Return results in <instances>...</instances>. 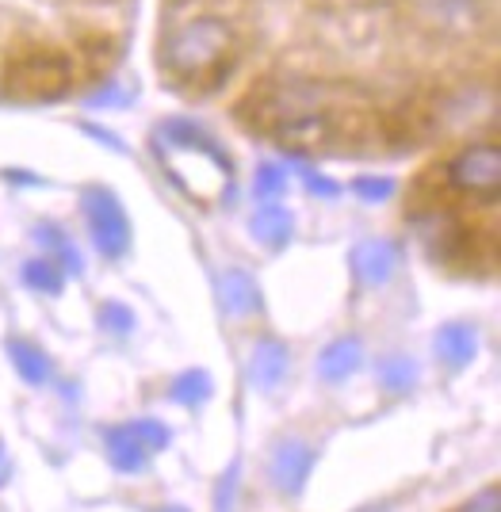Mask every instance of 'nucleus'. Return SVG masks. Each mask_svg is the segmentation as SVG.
<instances>
[{"label": "nucleus", "instance_id": "nucleus-21", "mask_svg": "<svg viewBox=\"0 0 501 512\" xmlns=\"http://www.w3.org/2000/svg\"><path fill=\"white\" fill-rule=\"evenodd\" d=\"M134 436H138V444L146 451H161L169 444V428L157 425V421H134Z\"/></svg>", "mask_w": 501, "mask_h": 512}, {"label": "nucleus", "instance_id": "nucleus-13", "mask_svg": "<svg viewBox=\"0 0 501 512\" xmlns=\"http://www.w3.org/2000/svg\"><path fill=\"white\" fill-rule=\"evenodd\" d=\"M108 451H111V463L119 470H142L146 467V455L150 451L138 444V436H134L131 425H119L108 432Z\"/></svg>", "mask_w": 501, "mask_h": 512}, {"label": "nucleus", "instance_id": "nucleus-27", "mask_svg": "<svg viewBox=\"0 0 501 512\" xmlns=\"http://www.w3.org/2000/svg\"><path fill=\"white\" fill-rule=\"evenodd\" d=\"M165 512H184V509H165Z\"/></svg>", "mask_w": 501, "mask_h": 512}, {"label": "nucleus", "instance_id": "nucleus-23", "mask_svg": "<svg viewBox=\"0 0 501 512\" xmlns=\"http://www.w3.org/2000/svg\"><path fill=\"white\" fill-rule=\"evenodd\" d=\"M456 512H498V486H486L475 501H467V505Z\"/></svg>", "mask_w": 501, "mask_h": 512}, {"label": "nucleus", "instance_id": "nucleus-7", "mask_svg": "<svg viewBox=\"0 0 501 512\" xmlns=\"http://www.w3.org/2000/svg\"><path fill=\"white\" fill-rule=\"evenodd\" d=\"M218 299H222V310L226 314H253V310H261V287L253 283L249 272H241V268H230V272H222L218 279Z\"/></svg>", "mask_w": 501, "mask_h": 512}, {"label": "nucleus", "instance_id": "nucleus-19", "mask_svg": "<svg viewBox=\"0 0 501 512\" xmlns=\"http://www.w3.org/2000/svg\"><path fill=\"white\" fill-rule=\"evenodd\" d=\"M253 188H257V199H264V203H268V199H276V195L287 188V172L280 169V165H261V169H257V184H253Z\"/></svg>", "mask_w": 501, "mask_h": 512}, {"label": "nucleus", "instance_id": "nucleus-6", "mask_svg": "<svg viewBox=\"0 0 501 512\" xmlns=\"http://www.w3.org/2000/svg\"><path fill=\"white\" fill-rule=\"evenodd\" d=\"M398 268V249L391 241H360L352 249V272L368 287H383Z\"/></svg>", "mask_w": 501, "mask_h": 512}, {"label": "nucleus", "instance_id": "nucleus-2", "mask_svg": "<svg viewBox=\"0 0 501 512\" xmlns=\"http://www.w3.org/2000/svg\"><path fill=\"white\" fill-rule=\"evenodd\" d=\"M4 85H8L12 96H23V100H58L73 85V65L58 50L31 46V50H20V54H8Z\"/></svg>", "mask_w": 501, "mask_h": 512}, {"label": "nucleus", "instance_id": "nucleus-9", "mask_svg": "<svg viewBox=\"0 0 501 512\" xmlns=\"http://www.w3.org/2000/svg\"><path fill=\"white\" fill-rule=\"evenodd\" d=\"M249 230H253L257 241L272 245V249H280V245L291 241L295 222H291V211H287V207H280V203H264V207H257V214L249 218Z\"/></svg>", "mask_w": 501, "mask_h": 512}, {"label": "nucleus", "instance_id": "nucleus-24", "mask_svg": "<svg viewBox=\"0 0 501 512\" xmlns=\"http://www.w3.org/2000/svg\"><path fill=\"white\" fill-rule=\"evenodd\" d=\"M303 180H306V188H310L314 195H326V199H333V195H337V184H333V180H326V176H318V172L303 169Z\"/></svg>", "mask_w": 501, "mask_h": 512}, {"label": "nucleus", "instance_id": "nucleus-20", "mask_svg": "<svg viewBox=\"0 0 501 512\" xmlns=\"http://www.w3.org/2000/svg\"><path fill=\"white\" fill-rule=\"evenodd\" d=\"M352 192L360 195L364 203H383V199L394 192V184L387 176H360V180L352 184Z\"/></svg>", "mask_w": 501, "mask_h": 512}, {"label": "nucleus", "instance_id": "nucleus-3", "mask_svg": "<svg viewBox=\"0 0 501 512\" xmlns=\"http://www.w3.org/2000/svg\"><path fill=\"white\" fill-rule=\"evenodd\" d=\"M444 188L467 195V199H486L498 207V184H501V153L498 142H471L444 165Z\"/></svg>", "mask_w": 501, "mask_h": 512}, {"label": "nucleus", "instance_id": "nucleus-25", "mask_svg": "<svg viewBox=\"0 0 501 512\" xmlns=\"http://www.w3.org/2000/svg\"><path fill=\"white\" fill-rule=\"evenodd\" d=\"M234 497V470L222 478V490H218V512H226V501Z\"/></svg>", "mask_w": 501, "mask_h": 512}, {"label": "nucleus", "instance_id": "nucleus-11", "mask_svg": "<svg viewBox=\"0 0 501 512\" xmlns=\"http://www.w3.org/2000/svg\"><path fill=\"white\" fill-rule=\"evenodd\" d=\"M475 352H479V341H475V333L467 325H444L436 333V356L444 363H452V367H467L475 360Z\"/></svg>", "mask_w": 501, "mask_h": 512}, {"label": "nucleus", "instance_id": "nucleus-1", "mask_svg": "<svg viewBox=\"0 0 501 512\" xmlns=\"http://www.w3.org/2000/svg\"><path fill=\"white\" fill-rule=\"evenodd\" d=\"M161 73L180 92H218L238 65L234 23L218 12H199L173 23L161 39Z\"/></svg>", "mask_w": 501, "mask_h": 512}, {"label": "nucleus", "instance_id": "nucleus-8", "mask_svg": "<svg viewBox=\"0 0 501 512\" xmlns=\"http://www.w3.org/2000/svg\"><path fill=\"white\" fill-rule=\"evenodd\" d=\"M310 467H314V451L306 448V444H280L276 459H272V482L280 490L295 493L306 482Z\"/></svg>", "mask_w": 501, "mask_h": 512}, {"label": "nucleus", "instance_id": "nucleus-18", "mask_svg": "<svg viewBox=\"0 0 501 512\" xmlns=\"http://www.w3.org/2000/svg\"><path fill=\"white\" fill-rule=\"evenodd\" d=\"M211 394V379H207V371H184V375H176L173 383V398L176 402H184V406H196Z\"/></svg>", "mask_w": 501, "mask_h": 512}, {"label": "nucleus", "instance_id": "nucleus-17", "mask_svg": "<svg viewBox=\"0 0 501 512\" xmlns=\"http://www.w3.org/2000/svg\"><path fill=\"white\" fill-rule=\"evenodd\" d=\"M379 379H383V386H387V390H394V394H406V390H414L417 371H414V363L406 360V356H394V360L379 363Z\"/></svg>", "mask_w": 501, "mask_h": 512}, {"label": "nucleus", "instance_id": "nucleus-26", "mask_svg": "<svg viewBox=\"0 0 501 512\" xmlns=\"http://www.w3.org/2000/svg\"><path fill=\"white\" fill-rule=\"evenodd\" d=\"M88 134H92V138H100V142H108L111 150H123V142H119V138H115V134H108V130H100V127H85Z\"/></svg>", "mask_w": 501, "mask_h": 512}, {"label": "nucleus", "instance_id": "nucleus-4", "mask_svg": "<svg viewBox=\"0 0 501 512\" xmlns=\"http://www.w3.org/2000/svg\"><path fill=\"white\" fill-rule=\"evenodd\" d=\"M85 218L96 237V249L104 256H123L131 249V222L119 207V199L104 188H85Z\"/></svg>", "mask_w": 501, "mask_h": 512}, {"label": "nucleus", "instance_id": "nucleus-16", "mask_svg": "<svg viewBox=\"0 0 501 512\" xmlns=\"http://www.w3.org/2000/svg\"><path fill=\"white\" fill-rule=\"evenodd\" d=\"M23 283L31 291H43V295H58L62 291V268L54 260H27L23 264Z\"/></svg>", "mask_w": 501, "mask_h": 512}, {"label": "nucleus", "instance_id": "nucleus-15", "mask_svg": "<svg viewBox=\"0 0 501 512\" xmlns=\"http://www.w3.org/2000/svg\"><path fill=\"white\" fill-rule=\"evenodd\" d=\"M35 234H39V241L54 253V264H58L62 272H81V253L69 245V237L62 234L58 226H39Z\"/></svg>", "mask_w": 501, "mask_h": 512}, {"label": "nucleus", "instance_id": "nucleus-22", "mask_svg": "<svg viewBox=\"0 0 501 512\" xmlns=\"http://www.w3.org/2000/svg\"><path fill=\"white\" fill-rule=\"evenodd\" d=\"M100 321H104L108 329H115V333H131L134 329V314L123 302H108V306L100 310Z\"/></svg>", "mask_w": 501, "mask_h": 512}, {"label": "nucleus", "instance_id": "nucleus-5", "mask_svg": "<svg viewBox=\"0 0 501 512\" xmlns=\"http://www.w3.org/2000/svg\"><path fill=\"white\" fill-rule=\"evenodd\" d=\"M417 16L440 35H467L479 27V0H417Z\"/></svg>", "mask_w": 501, "mask_h": 512}, {"label": "nucleus", "instance_id": "nucleus-10", "mask_svg": "<svg viewBox=\"0 0 501 512\" xmlns=\"http://www.w3.org/2000/svg\"><path fill=\"white\" fill-rule=\"evenodd\" d=\"M360 356H364L360 341L341 337V341H333L326 352H322V360H318V375H322L326 383H341V379H349L352 371L360 367Z\"/></svg>", "mask_w": 501, "mask_h": 512}, {"label": "nucleus", "instance_id": "nucleus-12", "mask_svg": "<svg viewBox=\"0 0 501 512\" xmlns=\"http://www.w3.org/2000/svg\"><path fill=\"white\" fill-rule=\"evenodd\" d=\"M287 367V348L280 341H261L257 352H253V363H249V379L261 386V390H272L280 383Z\"/></svg>", "mask_w": 501, "mask_h": 512}, {"label": "nucleus", "instance_id": "nucleus-14", "mask_svg": "<svg viewBox=\"0 0 501 512\" xmlns=\"http://www.w3.org/2000/svg\"><path fill=\"white\" fill-rule=\"evenodd\" d=\"M8 352H12V363H16V371H20L27 383H46V379H50V363H46V356L35 344L12 341Z\"/></svg>", "mask_w": 501, "mask_h": 512}]
</instances>
